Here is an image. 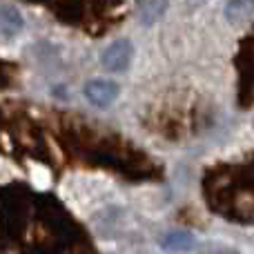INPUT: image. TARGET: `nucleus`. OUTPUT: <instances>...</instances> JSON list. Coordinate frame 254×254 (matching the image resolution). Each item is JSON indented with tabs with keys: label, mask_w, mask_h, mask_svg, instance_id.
Returning <instances> with one entry per match:
<instances>
[{
	"label": "nucleus",
	"mask_w": 254,
	"mask_h": 254,
	"mask_svg": "<svg viewBox=\"0 0 254 254\" xmlns=\"http://www.w3.org/2000/svg\"><path fill=\"white\" fill-rule=\"evenodd\" d=\"M0 252L96 254L89 234L58 198L25 183L0 192Z\"/></svg>",
	"instance_id": "nucleus-1"
},
{
	"label": "nucleus",
	"mask_w": 254,
	"mask_h": 254,
	"mask_svg": "<svg viewBox=\"0 0 254 254\" xmlns=\"http://www.w3.org/2000/svg\"><path fill=\"white\" fill-rule=\"evenodd\" d=\"M85 96L98 107H107L116 96H119V87L112 80H92L85 87Z\"/></svg>",
	"instance_id": "nucleus-6"
},
{
	"label": "nucleus",
	"mask_w": 254,
	"mask_h": 254,
	"mask_svg": "<svg viewBox=\"0 0 254 254\" xmlns=\"http://www.w3.org/2000/svg\"><path fill=\"white\" fill-rule=\"evenodd\" d=\"M0 152L52 163V152L45 143L40 123L27 112L0 110Z\"/></svg>",
	"instance_id": "nucleus-4"
},
{
	"label": "nucleus",
	"mask_w": 254,
	"mask_h": 254,
	"mask_svg": "<svg viewBox=\"0 0 254 254\" xmlns=\"http://www.w3.org/2000/svg\"><path fill=\"white\" fill-rule=\"evenodd\" d=\"M131 43L129 40H116L112 47H107V52L103 54V65L110 71H125L127 65L131 61Z\"/></svg>",
	"instance_id": "nucleus-5"
},
{
	"label": "nucleus",
	"mask_w": 254,
	"mask_h": 254,
	"mask_svg": "<svg viewBox=\"0 0 254 254\" xmlns=\"http://www.w3.org/2000/svg\"><path fill=\"white\" fill-rule=\"evenodd\" d=\"M52 131L63 152L80 165L103 167L129 181H156L163 176L161 165L121 138V134L96 127L80 116L56 114Z\"/></svg>",
	"instance_id": "nucleus-2"
},
{
	"label": "nucleus",
	"mask_w": 254,
	"mask_h": 254,
	"mask_svg": "<svg viewBox=\"0 0 254 254\" xmlns=\"http://www.w3.org/2000/svg\"><path fill=\"white\" fill-rule=\"evenodd\" d=\"M203 196L212 212L234 223H252V161L216 165L203 174Z\"/></svg>",
	"instance_id": "nucleus-3"
}]
</instances>
